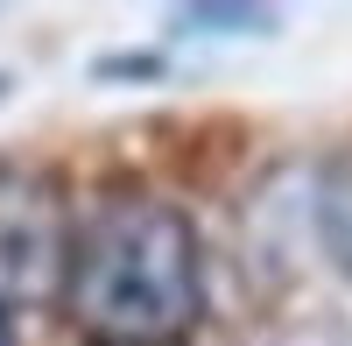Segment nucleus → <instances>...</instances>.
Returning <instances> with one entry per match:
<instances>
[{
    "instance_id": "obj_1",
    "label": "nucleus",
    "mask_w": 352,
    "mask_h": 346,
    "mask_svg": "<svg viewBox=\"0 0 352 346\" xmlns=\"http://www.w3.org/2000/svg\"><path fill=\"white\" fill-rule=\"evenodd\" d=\"M64 318L85 346H184L204 318V247L169 198H106L64 247Z\"/></svg>"
},
{
    "instance_id": "obj_4",
    "label": "nucleus",
    "mask_w": 352,
    "mask_h": 346,
    "mask_svg": "<svg viewBox=\"0 0 352 346\" xmlns=\"http://www.w3.org/2000/svg\"><path fill=\"white\" fill-rule=\"evenodd\" d=\"M176 21H184V28H204V36H232V28H275V14H261V8H184Z\"/></svg>"
},
{
    "instance_id": "obj_5",
    "label": "nucleus",
    "mask_w": 352,
    "mask_h": 346,
    "mask_svg": "<svg viewBox=\"0 0 352 346\" xmlns=\"http://www.w3.org/2000/svg\"><path fill=\"white\" fill-rule=\"evenodd\" d=\"M0 346H14V318H8V297H0Z\"/></svg>"
},
{
    "instance_id": "obj_2",
    "label": "nucleus",
    "mask_w": 352,
    "mask_h": 346,
    "mask_svg": "<svg viewBox=\"0 0 352 346\" xmlns=\"http://www.w3.org/2000/svg\"><path fill=\"white\" fill-rule=\"evenodd\" d=\"M50 205V191H36L28 177H0V269L8 276H21L28 290H43V283H56L64 276V247H71V234H64V219L56 226H28V212H43Z\"/></svg>"
},
{
    "instance_id": "obj_3",
    "label": "nucleus",
    "mask_w": 352,
    "mask_h": 346,
    "mask_svg": "<svg viewBox=\"0 0 352 346\" xmlns=\"http://www.w3.org/2000/svg\"><path fill=\"white\" fill-rule=\"evenodd\" d=\"M324 241H331V254L352 276V170H338V177L324 184Z\"/></svg>"
}]
</instances>
